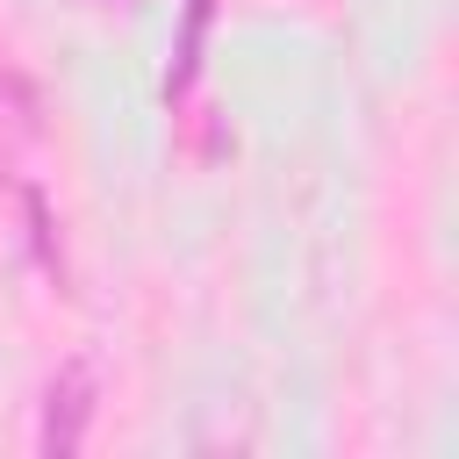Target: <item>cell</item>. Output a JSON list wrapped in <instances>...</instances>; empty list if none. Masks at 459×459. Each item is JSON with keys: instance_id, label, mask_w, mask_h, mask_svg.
I'll use <instances>...</instances> for the list:
<instances>
[{"instance_id": "1", "label": "cell", "mask_w": 459, "mask_h": 459, "mask_svg": "<svg viewBox=\"0 0 459 459\" xmlns=\"http://www.w3.org/2000/svg\"><path fill=\"white\" fill-rule=\"evenodd\" d=\"M86 423H93V366L72 359V366H57V380L43 394V437H36L43 459H72L86 445Z\"/></svg>"}, {"instance_id": "3", "label": "cell", "mask_w": 459, "mask_h": 459, "mask_svg": "<svg viewBox=\"0 0 459 459\" xmlns=\"http://www.w3.org/2000/svg\"><path fill=\"white\" fill-rule=\"evenodd\" d=\"M208 14H215V0H186V29H179V57H172V93H186V86H194V72H201Z\"/></svg>"}, {"instance_id": "2", "label": "cell", "mask_w": 459, "mask_h": 459, "mask_svg": "<svg viewBox=\"0 0 459 459\" xmlns=\"http://www.w3.org/2000/svg\"><path fill=\"white\" fill-rule=\"evenodd\" d=\"M36 136V86L22 72H0V165Z\"/></svg>"}]
</instances>
